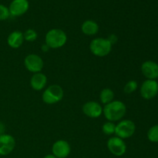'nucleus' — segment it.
Returning <instances> with one entry per match:
<instances>
[{"label":"nucleus","mask_w":158,"mask_h":158,"mask_svg":"<svg viewBox=\"0 0 158 158\" xmlns=\"http://www.w3.org/2000/svg\"><path fill=\"white\" fill-rule=\"evenodd\" d=\"M107 40L110 42L111 44L114 45V44H115V43H117V36L116 35H114V34H111V35H110L109 36H108Z\"/></svg>","instance_id":"nucleus-23"},{"label":"nucleus","mask_w":158,"mask_h":158,"mask_svg":"<svg viewBox=\"0 0 158 158\" xmlns=\"http://www.w3.org/2000/svg\"><path fill=\"white\" fill-rule=\"evenodd\" d=\"M24 66L26 69L32 73H40L43 69L44 63L41 56L37 54H29L25 57Z\"/></svg>","instance_id":"nucleus-6"},{"label":"nucleus","mask_w":158,"mask_h":158,"mask_svg":"<svg viewBox=\"0 0 158 158\" xmlns=\"http://www.w3.org/2000/svg\"><path fill=\"white\" fill-rule=\"evenodd\" d=\"M67 41V35L60 29H52L48 31L45 36V43L49 49H60L63 47Z\"/></svg>","instance_id":"nucleus-2"},{"label":"nucleus","mask_w":158,"mask_h":158,"mask_svg":"<svg viewBox=\"0 0 158 158\" xmlns=\"http://www.w3.org/2000/svg\"><path fill=\"white\" fill-rule=\"evenodd\" d=\"M148 139L152 143H158V124L151 127L148 131Z\"/></svg>","instance_id":"nucleus-19"},{"label":"nucleus","mask_w":158,"mask_h":158,"mask_svg":"<svg viewBox=\"0 0 158 158\" xmlns=\"http://www.w3.org/2000/svg\"><path fill=\"white\" fill-rule=\"evenodd\" d=\"M47 80V77L43 73H33L30 79V86L34 90L40 91L46 87Z\"/></svg>","instance_id":"nucleus-14"},{"label":"nucleus","mask_w":158,"mask_h":158,"mask_svg":"<svg viewBox=\"0 0 158 158\" xmlns=\"http://www.w3.org/2000/svg\"><path fill=\"white\" fill-rule=\"evenodd\" d=\"M24 43L23 32L15 30L11 32L7 38V43L12 49H18Z\"/></svg>","instance_id":"nucleus-15"},{"label":"nucleus","mask_w":158,"mask_h":158,"mask_svg":"<svg viewBox=\"0 0 158 158\" xmlns=\"http://www.w3.org/2000/svg\"><path fill=\"white\" fill-rule=\"evenodd\" d=\"M141 72L148 80H154L158 78V64L152 60H147L141 65Z\"/></svg>","instance_id":"nucleus-12"},{"label":"nucleus","mask_w":158,"mask_h":158,"mask_svg":"<svg viewBox=\"0 0 158 158\" xmlns=\"http://www.w3.org/2000/svg\"><path fill=\"white\" fill-rule=\"evenodd\" d=\"M43 158H57V157H56L53 154H47V155L45 156Z\"/></svg>","instance_id":"nucleus-26"},{"label":"nucleus","mask_w":158,"mask_h":158,"mask_svg":"<svg viewBox=\"0 0 158 158\" xmlns=\"http://www.w3.org/2000/svg\"><path fill=\"white\" fill-rule=\"evenodd\" d=\"M157 79H158V78H157ZM157 83H158V80H157Z\"/></svg>","instance_id":"nucleus-27"},{"label":"nucleus","mask_w":158,"mask_h":158,"mask_svg":"<svg viewBox=\"0 0 158 158\" xmlns=\"http://www.w3.org/2000/svg\"><path fill=\"white\" fill-rule=\"evenodd\" d=\"M136 131V125L131 120H122L116 124L115 134L117 137L123 139H127L132 137Z\"/></svg>","instance_id":"nucleus-5"},{"label":"nucleus","mask_w":158,"mask_h":158,"mask_svg":"<svg viewBox=\"0 0 158 158\" xmlns=\"http://www.w3.org/2000/svg\"><path fill=\"white\" fill-rule=\"evenodd\" d=\"M106 146L110 152L117 157L123 156L127 151V145L124 140L117 136L110 137L107 140Z\"/></svg>","instance_id":"nucleus-7"},{"label":"nucleus","mask_w":158,"mask_h":158,"mask_svg":"<svg viewBox=\"0 0 158 158\" xmlns=\"http://www.w3.org/2000/svg\"><path fill=\"white\" fill-rule=\"evenodd\" d=\"M137 87H138V83L136 80H130L125 84L123 87V92L126 94H131L137 90Z\"/></svg>","instance_id":"nucleus-20"},{"label":"nucleus","mask_w":158,"mask_h":158,"mask_svg":"<svg viewBox=\"0 0 158 158\" xmlns=\"http://www.w3.org/2000/svg\"><path fill=\"white\" fill-rule=\"evenodd\" d=\"M70 151V145L65 140H58L52 144V153L57 158H66Z\"/></svg>","instance_id":"nucleus-9"},{"label":"nucleus","mask_w":158,"mask_h":158,"mask_svg":"<svg viewBox=\"0 0 158 158\" xmlns=\"http://www.w3.org/2000/svg\"><path fill=\"white\" fill-rule=\"evenodd\" d=\"M15 147V140L10 134L0 135V155L6 156L11 154Z\"/></svg>","instance_id":"nucleus-11"},{"label":"nucleus","mask_w":158,"mask_h":158,"mask_svg":"<svg viewBox=\"0 0 158 158\" xmlns=\"http://www.w3.org/2000/svg\"><path fill=\"white\" fill-rule=\"evenodd\" d=\"M127 113V106L120 100H113L110 103L104 105L103 114L105 118L110 122H117L122 120Z\"/></svg>","instance_id":"nucleus-1"},{"label":"nucleus","mask_w":158,"mask_h":158,"mask_svg":"<svg viewBox=\"0 0 158 158\" xmlns=\"http://www.w3.org/2000/svg\"><path fill=\"white\" fill-rule=\"evenodd\" d=\"M64 96L63 88L57 84L50 85L48 86L42 95V99L45 103L49 105L55 104L58 103Z\"/></svg>","instance_id":"nucleus-4"},{"label":"nucleus","mask_w":158,"mask_h":158,"mask_svg":"<svg viewBox=\"0 0 158 158\" xmlns=\"http://www.w3.org/2000/svg\"><path fill=\"white\" fill-rule=\"evenodd\" d=\"M10 16L9 8L5 6L4 5L0 4V21L6 20Z\"/></svg>","instance_id":"nucleus-22"},{"label":"nucleus","mask_w":158,"mask_h":158,"mask_svg":"<svg viewBox=\"0 0 158 158\" xmlns=\"http://www.w3.org/2000/svg\"><path fill=\"white\" fill-rule=\"evenodd\" d=\"M114 92L110 88H104L102 89L101 92L100 94V100L102 104L106 105L107 103H110L114 100Z\"/></svg>","instance_id":"nucleus-17"},{"label":"nucleus","mask_w":158,"mask_h":158,"mask_svg":"<svg viewBox=\"0 0 158 158\" xmlns=\"http://www.w3.org/2000/svg\"><path fill=\"white\" fill-rule=\"evenodd\" d=\"M81 30L83 34L86 35H94L98 32L99 26L94 20H86L81 26Z\"/></svg>","instance_id":"nucleus-16"},{"label":"nucleus","mask_w":158,"mask_h":158,"mask_svg":"<svg viewBox=\"0 0 158 158\" xmlns=\"http://www.w3.org/2000/svg\"><path fill=\"white\" fill-rule=\"evenodd\" d=\"M23 36H24V40L29 43H32L37 39L38 34L34 29H29L23 33Z\"/></svg>","instance_id":"nucleus-21"},{"label":"nucleus","mask_w":158,"mask_h":158,"mask_svg":"<svg viewBox=\"0 0 158 158\" xmlns=\"http://www.w3.org/2000/svg\"><path fill=\"white\" fill-rule=\"evenodd\" d=\"M140 96L144 100H151L158 94V83L156 80H146L143 82L140 89Z\"/></svg>","instance_id":"nucleus-8"},{"label":"nucleus","mask_w":158,"mask_h":158,"mask_svg":"<svg viewBox=\"0 0 158 158\" xmlns=\"http://www.w3.org/2000/svg\"><path fill=\"white\" fill-rule=\"evenodd\" d=\"M5 131H6V127L3 124V123L0 122V135H2L5 134Z\"/></svg>","instance_id":"nucleus-24"},{"label":"nucleus","mask_w":158,"mask_h":158,"mask_svg":"<svg viewBox=\"0 0 158 158\" xmlns=\"http://www.w3.org/2000/svg\"><path fill=\"white\" fill-rule=\"evenodd\" d=\"M29 7L28 0H13L9 7L10 15L12 16H20L26 13Z\"/></svg>","instance_id":"nucleus-13"},{"label":"nucleus","mask_w":158,"mask_h":158,"mask_svg":"<svg viewBox=\"0 0 158 158\" xmlns=\"http://www.w3.org/2000/svg\"><path fill=\"white\" fill-rule=\"evenodd\" d=\"M82 110L89 118H98L103 114V106L96 101H88L83 104Z\"/></svg>","instance_id":"nucleus-10"},{"label":"nucleus","mask_w":158,"mask_h":158,"mask_svg":"<svg viewBox=\"0 0 158 158\" xmlns=\"http://www.w3.org/2000/svg\"><path fill=\"white\" fill-rule=\"evenodd\" d=\"M41 49H42V51H43V52H48L49 49V47L46 44V43H45V44H43V46H42Z\"/></svg>","instance_id":"nucleus-25"},{"label":"nucleus","mask_w":158,"mask_h":158,"mask_svg":"<svg viewBox=\"0 0 158 158\" xmlns=\"http://www.w3.org/2000/svg\"><path fill=\"white\" fill-rule=\"evenodd\" d=\"M113 45L107 38H95L89 43L90 52L97 57H105L110 53Z\"/></svg>","instance_id":"nucleus-3"},{"label":"nucleus","mask_w":158,"mask_h":158,"mask_svg":"<svg viewBox=\"0 0 158 158\" xmlns=\"http://www.w3.org/2000/svg\"><path fill=\"white\" fill-rule=\"evenodd\" d=\"M115 129H116V124L114 122L106 121L104 123L102 126V131L106 135H113L115 134Z\"/></svg>","instance_id":"nucleus-18"}]
</instances>
